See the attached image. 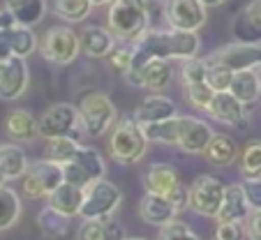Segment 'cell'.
I'll list each match as a JSON object with an SVG mask.
<instances>
[{
    "instance_id": "1",
    "label": "cell",
    "mask_w": 261,
    "mask_h": 240,
    "mask_svg": "<svg viewBox=\"0 0 261 240\" xmlns=\"http://www.w3.org/2000/svg\"><path fill=\"white\" fill-rule=\"evenodd\" d=\"M134 44V60L129 69H141L148 60L162 58V60H188L199 54L201 39L192 30H155L148 28Z\"/></svg>"
},
{
    "instance_id": "2",
    "label": "cell",
    "mask_w": 261,
    "mask_h": 240,
    "mask_svg": "<svg viewBox=\"0 0 261 240\" xmlns=\"http://www.w3.org/2000/svg\"><path fill=\"white\" fill-rule=\"evenodd\" d=\"M155 0H114L107 12V28L120 42H137L153 21Z\"/></svg>"
},
{
    "instance_id": "3",
    "label": "cell",
    "mask_w": 261,
    "mask_h": 240,
    "mask_svg": "<svg viewBox=\"0 0 261 240\" xmlns=\"http://www.w3.org/2000/svg\"><path fill=\"white\" fill-rule=\"evenodd\" d=\"M148 137L143 132V125L137 118H120L116 120L111 139H109V152L118 164H137L148 150Z\"/></svg>"
},
{
    "instance_id": "4",
    "label": "cell",
    "mask_w": 261,
    "mask_h": 240,
    "mask_svg": "<svg viewBox=\"0 0 261 240\" xmlns=\"http://www.w3.org/2000/svg\"><path fill=\"white\" fill-rule=\"evenodd\" d=\"M79 118H81V127L88 137L97 139L104 137L109 129L116 125V106L114 102L109 99V95L99 93V90H88V93L81 95L79 104Z\"/></svg>"
},
{
    "instance_id": "5",
    "label": "cell",
    "mask_w": 261,
    "mask_h": 240,
    "mask_svg": "<svg viewBox=\"0 0 261 240\" xmlns=\"http://www.w3.org/2000/svg\"><path fill=\"white\" fill-rule=\"evenodd\" d=\"M123 203V192L118 185H114L107 178L90 182L86 187L84 206H81V217L84 220H107L114 217L118 206Z\"/></svg>"
},
{
    "instance_id": "6",
    "label": "cell",
    "mask_w": 261,
    "mask_h": 240,
    "mask_svg": "<svg viewBox=\"0 0 261 240\" xmlns=\"http://www.w3.org/2000/svg\"><path fill=\"white\" fill-rule=\"evenodd\" d=\"M65 182L63 164H56L51 159H40L28 167V171L21 178V194L28 199H49V194L58 185Z\"/></svg>"
},
{
    "instance_id": "7",
    "label": "cell",
    "mask_w": 261,
    "mask_h": 240,
    "mask_svg": "<svg viewBox=\"0 0 261 240\" xmlns=\"http://www.w3.org/2000/svg\"><path fill=\"white\" fill-rule=\"evenodd\" d=\"M40 54L54 65H69L81 54V37L67 25H54L42 35Z\"/></svg>"
},
{
    "instance_id": "8",
    "label": "cell",
    "mask_w": 261,
    "mask_h": 240,
    "mask_svg": "<svg viewBox=\"0 0 261 240\" xmlns=\"http://www.w3.org/2000/svg\"><path fill=\"white\" fill-rule=\"evenodd\" d=\"M79 127H81L79 109L67 102L54 104V106H49L37 118V137L46 139V141L56 139V137H72L74 139V132Z\"/></svg>"
},
{
    "instance_id": "9",
    "label": "cell",
    "mask_w": 261,
    "mask_h": 240,
    "mask_svg": "<svg viewBox=\"0 0 261 240\" xmlns=\"http://www.w3.org/2000/svg\"><path fill=\"white\" fill-rule=\"evenodd\" d=\"M63 173H65V182H72L76 187H88L90 182L104 178L107 173V164H104L102 155L90 146H81L76 157L72 162L63 164Z\"/></svg>"
},
{
    "instance_id": "10",
    "label": "cell",
    "mask_w": 261,
    "mask_h": 240,
    "mask_svg": "<svg viewBox=\"0 0 261 240\" xmlns=\"http://www.w3.org/2000/svg\"><path fill=\"white\" fill-rule=\"evenodd\" d=\"M162 19L169 28L197 33L208 19V7L201 0H164Z\"/></svg>"
},
{
    "instance_id": "11",
    "label": "cell",
    "mask_w": 261,
    "mask_h": 240,
    "mask_svg": "<svg viewBox=\"0 0 261 240\" xmlns=\"http://www.w3.org/2000/svg\"><path fill=\"white\" fill-rule=\"evenodd\" d=\"M227 185L213 176H197L190 185V210L201 217H217Z\"/></svg>"
},
{
    "instance_id": "12",
    "label": "cell",
    "mask_w": 261,
    "mask_h": 240,
    "mask_svg": "<svg viewBox=\"0 0 261 240\" xmlns=\"http://www.w3.org/2000/svg\"><path fill=\"white\" fill-rule=\"evenodd\" d=\"M125 81L134 88H148V90H162L173 81V60L153 58L148 60L141 69H127L123 74Z\"/></svg>"
},
{
    "instance_id": "13",
    "label": "cell",
    "mask_w": 261,
    "mask_h": 240,
    "mask_svg": "<svg viewBox=\"0 0 261 240\" xmlns=\"http://www.w3.org/2000/svg\"><path fill=\"white\" fill-rule=\"evenodd\" d=\"M30 84V72L25 58L12 56V58H0V99L3 102H14L25 93Z\"/></svg>"
},
{
    "instance_id": "14",
    "label": "cell",
    "mask_w": 261,
    "mask_h": 240,
    "mask_svg": "<svg viewBox=\"0 0 261 240\" xmlns=\"http://www.w3.org/2000/svg\"><path fill=\"white\" fill-rule=\"evenodd\" d=\"M213 129L208 123L194 116H178V148L188 155H203L213 139Z\"/></svg>"
},
{
    "instance_id": "15",
    "label": "cell",
    "mask_w": 261,
    "mask_h": 240,
    "mask_svg": "<svg viewBox=\"0 0 261 240\" xmlns=\"http://www.w3.org/2000/svg\"><path fill=\"white\" fill-rule=\"evenodd\" d=\"M208 60L227 65L233 72L241 69H256L261 67V44H245V42H233L217 49L215 54L208 56Z\"/></svg>"
},
{
    "instance_id": "16",
    "label": "cell",
    "mask_w": 261,
    "mask_h": 240,
    "mask_svg": "<svg viewBox=\"0 0 261 240\" xmlns=\"http://www.w3.org/2000/svg\"><path fill=\"white\" fill-rule=\"evenodd\" d=\"M37 49H40V42H37L30 25L14 23L10 28L0 30V58H12V56L28 58Z\"/></svg>"
},
{
    "instance_id": "17",
    "label": "cell",
    "mask_w": 261,
    "mask_h": 240,
    "mask_svg": "<svg viewBox=\"0 0 261 240\" xmlns=\"http://www.w3.org/2000/svg\"><path fill=\"white\" fill-rule=\"evenodd\" d=\"M139 215H141V220L146 222V224L164 226L171 220H176L178 208L173 206V201L169 199V196L146 192V196L139 201Z\"/></svg>"
},
{
    "instance_id": "18",
    "label": "cell",
    "mask_w": 261,
    "mask_h": 240,
    "mask_svg": "<svg viewBox=\"0 0 261 240\" xmlns=\"http://www.w3.org/2000/svg\"><path fill=\"white\" fill-rule=\"evenodd\" d=\"M206 113L222 125H241L245 120V104L231 90H222L213 95V102Z\"/></svg>"
},
{
    "instance_id": "19",
    "label": "cell",
    "mask_w": 261,
    "mask_h": 240,
    "mask_svg": "<svg viewBox=\"0 0 261 240\" xmlns=\"http://www.w3.org/2000/svg\"><path fill=\"white\" fill-rule=\"evenodd\" d=\"M233 37L245 44H261V0H250L233 19Z\"/></svg>"
},
{
    "instance_id": "20",
    "label": "cell",
    "mask_w": 261,
    "mask_h": 240,
    "mask_svg": "<svg viewBox=\"0 0 261 240\" xmlns=\"http://www.w3.org/2000/svg\"><path fill=\"white\" fill-rule=\"evenodd\" d=\"M81 51L88 58H109L116 49V35L102 25H86L81 30Z\"/></svg>"
},
{
    "instance_id": "21",
    "label": "cell",
    "mask_w": 261,
    "mask_h": 240,
    "mask_svg": "<svg viewBox=\"0 0 261 240\" xmlns=\"http://www.w3.org/2000/svg\"><path fill=\"white\" fill-rule=\"evenodd\" d=\"M143 185H146V192H153V194H162V196H171L178 187L182 185L178 171L171 167V164H150L143 176Z\"/></svg>"
},
{
    "instance_id": "22",
    "label": "cell",
    "mask_w": 261,
    "mask_h": 240,
    "mask_svg": "<svg viewBox=\"0 0 261 240\" xmlns=\"http://www.w3.org/2000/svg\"><path fill=\"white\" fill-rule=\"evenodd\" d=\"M84 196H86L84 187H76L72 182H63V185H58L49 194V206L65 217H76V215H81Z\"/></svg>"
},
{
    "instance_id": "23",
    "label": "cell",
    "mask_w": 261,
    "mask_h": 240,
    "mask_svg": "<svg viewBox=\"0 0 261 240\" xmlns=\"http://www.w3.org/2000/svg\"><path fill=\"white\" fill-rule=\"evenodd\" d=\"M173 116H178L176 102L164 97V95H148L137 106V111H134V118L141 125L160 123V120H167V118H173Z\"/></svg>"
},
{
    "instance_id": "24",
    "label": "cell",
    "mask_w": 261,
    "mask_h": 240,
    "mask_svg": "<svg viewBox=\"0 0 261 240\" xmlns=\"http://www.w3.org/2000/svg\"><path fill=\"white\" fill-rule=\"evenodd\" d=\"M28 155L16 143H3L0 146V180H19L28 171Z\"/></svg>"
},
{
    "instance_id": "25",
    "label": "cell",
    "mask_w": 261,
    "mask_h": 240,
    "mask_svg": "<svg viewBox=\"0 0 261 240\" xmlns=\"http://www.w3.org/2000/svg\"><path fill=\"white\" fill-rule=\"evenodd\" d=\"M247 215H250V206H247L243 185L241 182L229 185L227 192H224V199H222L220 212H217L215 220L217 222H245Z\"/></svg>"
},
{
    "instance_id": "26",
    "label": "cell",
    "mask_w": 261,
    "mask_h": 240,
    "mask_svg": "<svg viewBox=\"0 0 261 240\" xmlns=\"http://www.w3.org/2000/svg\"><path fill=\"white\" fill-rule=\"evenodd\" d=\"M203 157L206 162L213 164V167H229V164L236 162L238 157V146L229 134H213L208 148L203 150Z\"/></svg>"
},
{
    "instance_id": "27",
    "label": "cell",
    "mask_w": 261,
    "mask_h": 240,
    "mask_svg": "<svg viewBox=\"0 0 261 240\" xmlns=\"http://www.w3.org/2000/svg\"><path fill=\"white\" fill-rule=\"evenodd\" d=\"M5 129L16 141H33L37 137V118L28 109H14L5 118Z\"/></svg>"
},
{
    "instance_id": "28",
    "label": "cell",
    "mask_w": 261,
    "mask_h": 240,
    "mask_svg": "<svg viewBox=\"0 0 261 240\" xmlns=\"http://www.w3.org/2000/svg\"><path fill=\"white\" fill-rule=\"evenodd\" d=\"M76 240H125V235L120 224L107 217V220H84V224L76 229Z\"/></svg>"
},
{
    "instance_id": "29",
    "label": "cell",
    "mask_w": 261,
    "mask_h": 240,
    "mask_svg": "<svg viewBox=\"0 0 261 240\" xmlns=\"http://www.w3.org/2000/svg\"><path fill=\"white\" fill-rule=\"evenodd\" d=\"M231 90L243 104H254L261 97V74L256 69H241L233 74Z\"/></svg>"
},
{
    "instance_id": "30",
    "label": "cell",
    "mask_w": 261,
    "mask_h": 240,
    "mask_svg": "<svg viewBox=\"0 0 261 240\" xmlns=\"http://www.w3.org/2000/svg\"><path fill=\"white\" fill-rule=\"evenodd\" d=\"M5 7L21 25H37L46 14V0H5Z\"/></svg>"
},
{
    "instance_id": "31",
    "label": "cell",
    "mask_w": 261,
    "mask_h": 240,
    "mask_svg": "<svg viewBox=\"0 0 261 240\" xmlns=\"http://www.w3.org/2000/svg\"><path fill=\"white\" fill-rule=\"evenodd\" d=\"M21 217V196L16 190L0 182V231H7Z\"/></svg>"
},
{
    "instance_id": "32",
    "label": "cell",
    "mask_w": 261,
    "mask_h": 240,
    "mask_svg": "<svg viewBox=\"0 0 261 240\" xmlns=\"http://www.w3.org/2000/svg\"><path fill=\"white\" fill-rule=\"evenodd\" d=\"M148 141L155 143H167V146H178V116L160 120V123H148L143 125Z\"/></svg>"
},
{
    "instance_id": "33",
    "label": "cell",
    "mask_w": 261,
    "mask_h": 240,
    "mask_svg": "<svg viewBox=\"0 0 261 240\" xmlns=\"http://www.w3.org/2000/svg\"><path fill=\"white\" fill-rule=\"evenodd\" d=\"M79 141L72 137H56L49 139V146H46V159L56 164H67L72 162L76 152H79Z\"/></svg>"
},
{
    "instance_id": "34",
    "label": "cell",
    "mask_w": 261,
    "mask_h": 240,
    "mask_svg": "<svg viewBox=\"0 0 261 240\" xmlns=\"http://www.w3.org/2000/svg\"><path fill=\"white\" fill-rule=\"evenodd\" d=\"M93 3L90 0H56V14L67 23H81L90 16L93 12Z\"/></svg>"
},
{
    "instance_id": "35",
    "label": "cell",
    "mask_w": 261,
    "mask_h": 240,
    "mask_svg": "<svg viewBox=\"0 0 261 240\" xmlns=\"http://www.w3.org/2000/svg\"><path fill=\"white\" fill-rule=\"evenodd\" d=\"M69 217L60 215V212H56L51 206H46L44 210L40 212V217H37V224H40V229L44 231V235H49V238H65L69 231Z\"/></svg>"
},
{
    "instance_id": "36",
    "label": "cell",
    "mask_w": 261,
    "mask_h": 240,
    "mask_svg": "<svg viewBox=\"0 0 261 240\" xmlns=\"http://www.w3.org/2000/svg\"><path fill=\"white\" fill-rule=\"evenodd\" d=\"M206 74H208V58H188L180 60V76L185 86L194 84H206Z\"/></svg>"
},
{
    "instance_id": "37",
    "label": "cell",
    "mask_w": 261,
    "mask_h": 240,
    "mask_svg": "<svg viewBox=\"0 0 261 240\" xmlns=\"http://www.w3.org/2000/svg\"><path fill=\"white\" fill-rule=\"evenodd\" d=\"M233 69H229L227 65L215 63V60H208V74H206V84L211 86L215 93H222V90L231 88L233 81Z\"/></svg>"
},
{
    "instance_id": "38",
    "label": "cell",
    "mask_w": 261,
    "mask_h": 240,
    "mask_svg": "<svg viewBox=\"0 0 261 240\" xmlns=\"http://www.w3.org/2000/svg\"><path fill=\"white\" fill-rule=\"evenodd\" d=\"M241 173L243 178L261 176V141H250L241 152Z\"/></svg>"
},
{
    "instance_id": "39",
    "label": "cell",
    "mask_w": 261,
    "mask_h": 240,
    "mask_svg": "<svg viewBox=\"0 0 261 240\" xmlns=\"http://www.w3.org/2000/svg\"><path fill=\"white\" fill-rule=\"evenodd\" d=\"M185 95H188V102L192 104L194 109H199V111H208L215 90H213L208 84H194V86H185Z\"/></svg>"
},
{
    "instance_id": "40",
    "label": "cell",
    "mask_w": 261,
    "mask_h": 240,
    "mask_svg": "<svg viewBox=\"0 0 261 240\" xmlns=\"http://www.w3.org/2000/svg\"><path fill=\"white\" fill-rule=\"evenodd\" d=\"M158 240H199V235L190 229V224H185L180 220H171L169 224L160 226Z\"/></svg>"
},
{
    "instance_id": "41",
    "label": "cell",
    "mask_w": 261,
    "mask_h": 240,
    "mask_svg": "<svg viewBox=\"0 0 261 240\" xmlns=\"http://www.w3.org/2000/svg\"><path fill=\"white\" fill-rule=\"evenodd\" d=\"M132 60H134V44L129 46H116L109 56V65L111 69H116L118 74H125L129 67H132Z\"/></svg>"
},
{
    "instance_id": "42",
    "label": "cell",
    "mask_w": 261,
    "mask_h": 240,
    "mask_svg": "<svg viewBox=\"0 0 261 240\" xmlns=\"http://www.w3.org/2000/svg\"><path fill=\"white\" fill-rule=\"evenodd\" d=\"M241 185H243V192H245V199H247L250 210H259L261 208V176L243 178Z\"/></svg>"
},
{
    "instance_id": "43",
    "label": "cell",
    "mask_w": 261,
    "mask_h": 240,
    "mask_svg": "<svg viewBox=\"0 0 261 240\" xmlns=\"http://www.w3.org/2000/svg\"><path fill=\"white\" fill-rule=\"evenodd\" d=\"M245 235L243 222H217L215 240H245Z\"/></svg>"
},
{
    "instance_id": "44",
    "label": "cell",
    "mask_w": 261,
    "mask_h": 240,
    "mask_svg": "<svg viewBox=\"0 0 261 240\" xmlns=\"http://www.w3.org/2000/svg\"><path fill=\"white\" fill-rule=\"evenodd\" d=\"M243 226H245V233L250 240H261V208L259 210H250Z\"/></svg>"
},
{
    "instance_id": "45",
    "label": "cell",
    "mask_w": 261,
    "mask_h": 240,
    "mask_svg": "<svg viewBox=\"0 0 261 240\" xmlns=\"http://www.w3.org/2000/svg\"><path fill=\"white\" fill-rule=\"evenodd\" d=\"M16 21H14V16L10 14V10H0V30H5V28H10V25H14Z\"/></svg>"
},
{
    "instance_id": "46",
    "label": "cell",
    "mask_w": 261,
    "mask_h": 240,
    "mask_svg": "<svg viewBox=\"0 0 261 240\" xmlns=\"http://www.w3.org/2000/svg\"><path fill=\"white\" fill-rule=\"evenodd\" d=\"M201 3H203L206 7H220V5H224L227 0H201Z\"/></svg>"
},
{
    "instance_id": "47",
    "label": "cell",
    "mask_w": 261,
    "mask_h": 240,
    "mask_svg": "<svg viewBox=\"0 0 261 240\" xmlns=\"http://www.w3.org/2000/svg\"><path fill=\"white\" fill-rule=\"evenodd\" d=\"M90 3H93L95 7H104V5H111L114 0H90Z\"/></svg>"
},
{
    "instance_id": "48",
    "label": "cell",
    "mask_w": 261,
    "mask_h": 240,
    "mask_svg": "<svg viewBox=\"0 0 261 240\" xmlns=\"http://www.w3.org/2000/svg\"><path fill=\"white\" fill-rule=\"evenodd\" d=\"M125 240H148V238H125Z\"/></svg>"
}]
</instances>
